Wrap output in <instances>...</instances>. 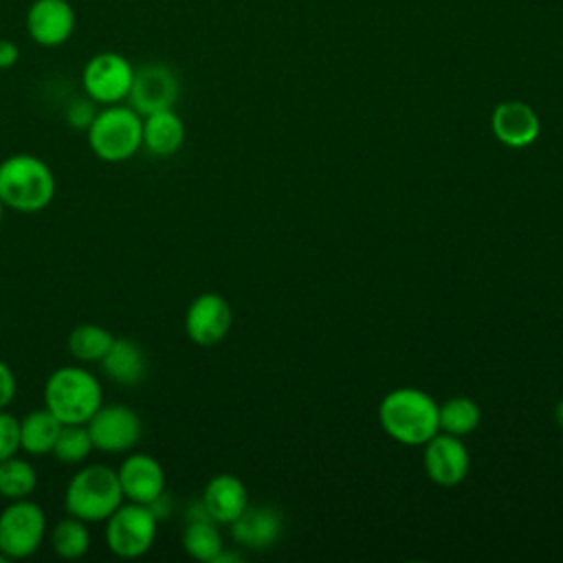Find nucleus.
I'll list each match as a JSON object with an SVG mask.
<instances>
[{
	"label": "nucleus",
	"mask_w": 563,
	"mask_h": 563,
	"mask_svg": "<svg viewBox=\"0 0 563 563\" xmlns=\"http://www.w3.org/2000/svg\"><path fill=\"white\" fill-rule=\"evenodd\" d=\"M15 389H18V380L13 369L4 361H0V409H7L11 405Z\"/></svg>",
	"instance_id": "29"
},
{
	"label": "nucleus",
	"mask_w": 563,
	"mask_h": 563,
	"mask_svg": "<svg viewBox=\"0 0 563 563\" xmlns=\"http://www.w3.org/2000/svg\"><path fill=\"white\" fill-rule=\"evenodd\" d=\"M180 541H183L185 552L191 559L205 561V563H213L216 556L224 550L222 534L216 528V521L207 519V517L187 519V526L183 530V539Z\"/></svg>",
	"instance_id": "21"
},
{
	"label": "nucleus",
	"mask_w": 563,
	"mask_h": 563,
	"mask_svg": "<svg viewBox=\"0 0 563 563\" xmlns=\"http://www.w3.org/2000/svg\"><path fill=\"white\" fill-rule=\"evenodd\" d=\"M554 418H556V422L563 427V398L556 402V407H554Z\"/></svg>",
	"instance_id": "31"
},
{
	"label": "nucleus",
	"mask_w": 563,
	"mask_h": 563,
	"mask_svg": "<svg viewBox=\"0 0 563 563\" xmlns=\"http://www.w3.org/2000/svg\"><path fill=\"white\" fill-rule=\"evenodd\" d=\"M123 499L117 471L106 464H88L70 477L64 493V510L86 523H97L106 521Z\"/></svg>",
	"instance_id": "4"
},
{
	"label": "nucleus",
	"mask_w": 563,
	"mask_h": 563,
	"mask_svg": "<svg viewBox=\"0 0 563 563\" xmlns=\"http://www.w3.org/2000/svg\"><path fill=\"white\" fill-rule=\"evenodd\" d=\"M20 59V48L11 40H0V70L11 68Z\"/></svg>",
	"instance_id": "30"
},
{
	"label": "nucleus",
	"mask_w": 563,
	"mask_h": 563,
	"mask_svg": "<svg viewBox=\"0 0 563 563\" xmlns=\"http://www.w3.org/2000/svg\"><path fill=\"white\" fill-rule=\"evenodd\" d=\"M51 545L59 559L75 561L81 559L90 548V530L88 523L79 517H64L55 523L51 532Z\"/></svg>",
	"instance_id": "24"
},
{
	"label": "nucleus",
	"mask_w": 563,
	"mask_h": 563,
	"mask_svg": "<svg viewBox=\"0 0 563 563\" xmlns=\"http://www.w3.org/2000/svg\"><path fill=\"white\" fill-rule=\"evenodd\" d=\"M62 422L44 407L26 413L20 420V449L29 455L53 453Z\"/></svg>",
	"instance_id": "20"
},
{
	"label": "nucleus",
	"mask_w": 563,
	"mask_h": 563,
	"mask_svg": "<svg viewBox=\"0 0 563 563\" xmlns=\"http://www.w3.org/2000/svg\"><path fill=\"white\" fill-rule=\"evenodd\" d=\"M200 504L216 523H233L249 506V490L238 475L220 473L207 482Z\"/></svg>",
	"instance_id": "16"
},
{
	"label": "nucleus",
	"mask_w": 563,
	"mask_h": 563,
	"mask_svg": "<svg viewBox=\"0 0 563 563\" xmlns=\"http://www.w3.org/2000/svg\"><path fill=\"white\" fill-rule=\"evenodd\" d=\"M37 486L35 466L18 455L0 460V497L4 499H26Z\"/></svg>",
	"instance_id": "25"
},
{
	"label": "nucleus",
	"mask_w": 563,
	"mask_h": 563,
	"mask_svg": "<svg viewBox=\"0 0 563 563\" xmlns=\"http://www.w3.org/2000/svg\"><path fill=\"white\" fill-rule=\"evenodd\" d=\"M561 453H563V442H561Z\"/></svg>",
	"instance_id": "34"
},
{
	"label": "nucleus",
	"mask_w": 563,
	"mask_h": 563,
	"mask_svg": "<svg viewBox=\"0 0 563 563\" xmlns=\"http://www.w3.org/2000/svg\"><path fill=\"white\" fill-rule=\"evenodd\" d=\"M185 143V123L183 119L169 110H158L143 117V147L158 156L167 158L176 154Z\"/></svg>",
	"instance_id": "18"
},
{
	"label": "nucleus",
	"mask_w": 563,
	"mask_h": 563,
	"mask_svg": "<svg viewBox=\"0 0 563 563\" xmlns=\"http://www.w3.org/2000/svg\"><path fill=\"white\" fill-rule=\"evenodd\" d=\"M7 561H9V559H7V556L0 552V563H7Z\"/></svg>",
	"instance_id": "33"
},
{
	"label": "nucleus",
	"mask_w": 563,
	"mask_h": 563,
	"mask_svg": "<svg viewBox=\"0 0 563 563\" xmlns=\"http://www.w3.org/2000/svg\"><path fill=\"white\" fill-rule=\"evenodd\" d=\"M46 537V515L40 504L13 499L0 512V552L9 561L29 559L35 554Z\"/></svg>",
	"instance_id": "7"
},
{
	"label": "nucleus",
	"mask_w": 563,
	"mask_h": 563,
	"mask_svg": "<svg viewBox=\"0 0 563 563\" xmlns=\"http://www.w3.org/2000/svg\"><path fill=\"white\" fill-rule=\"evenodd\" d=\"M86 132L88 145L99 161L123 163L143 145V117L132 106H103Z\"/></svg>",
	"instance_id": "5"
},
{
	"label": "nucleus",
	"mask_w": 563,
	"mask_h": 563,
	"mask_svg": "<svg viewBox=\"0 0 563 563\" xmlns=\"http://www.w3.org/2000/svg\"><path fill=\"white\" fill-rule=\"evenodd\" d=\"M20 449V420L9 413L7 409H0V460H7L11 455H18Z\"/></svg>",
	"instance_id": "27"
},
{
	"label": "nucleus",
	"mask_w": 563,
	"mask_h": 563,
	"mask_svg": "<svg viewBox=\"0 0 563 563\" xmlns=\"http://www.w3.org/2000/svg\"><path fill=\"white\" fill-rule=\"evenodd\" d=\"M438 422H440V431L462 438L473 433L479 427L482 409L468 396H453L442 405H438Z\"/></svg>",
	"instance_id": "22"
},
{
	"label": "nucleus",
	"mask_w": 563,
	"mask_h": 563,
	"mask_svg": "<svg viewBox=\"0 0 563 563\" xmlns=\"http://www.w3.org/2000/svg\"><path fill=\"white\" fill-rule=\"evenodd\" d=\"M233 323L229 301L218 292H202L191 299L185 312V332L196 345L220 343Z\"/></svg>",
	"instance_id": "11"
},
{
	"label": "nucleus",
	"mask_w": 563,
	"mask_h": 563,
	"mask_svg": "<svg viewBox=\"0 0 563 563\" xmlns=\"http://www.w3.org/2000/svg\"><path fill=\"white\" fill-rule=\"evenodd\" d=\"M235 543L249 550H266L277 543L282 534V515L273 506H246L244 512L229 523Z\"/></svg>",
	"instance_id": "17"
},
{
	"label": "nucleus",
	"mask_w": 563,
	"mask_h": 563,
	"mask_svg": "<svg viewBox=\"0 0 563 563\" xmlns=\"http://www.w3.org/2000/svg\"><path fill=\"white\" fill-rule=\"evenodd\" d=\"M97 110H95V101L88 99V97H79V99H73L66 110H64V119L70 128L75 130H88V125L92 123Z\"/></svg>",
	"instance_id": "28"
},
{
	"label": "nucleus",
	"mask_w": 563,
	"mask_h": 563,
	"mask_svg": "<svg viewBox=\"0 0 563 563\" xmlns=\"http://www.w3.org/2000/svg\"><path fill=\"white\" fill-rule=\"evenodd\" d=\"M114 336L108 328L97 323H81L73 328L68 334V350L77 361L84 363H101L106 352L110 350Z\"/></svg>",
	"instance_id": "23"
},
{
	"label": "nucleus",
	"mask_w": 563,
	"mask_h": 563,
	"mask_svg": "<svg viewBox=\"0 0 563 563\" xmlns=\"http://www.w3.org/2000/svg\"><path fill=\"white\" fill-rule=\"evenodd\" d=\"M92 440L86 424H62L53 455L62 464H81L92 453Z\"/></svg>",
	"instance_id": "26"
},
{
	"label": "nucleus",
	"mask_w": 563,
	"mask_h": 563,
	"mask_svg": "<svg viewBox=\"0 0 563 563\" xmlns=\"http://www.w3.org/2000/svg\"><path fill=\"white\" fill-rule=\"evenodd\" d=\"M101 405V383L79 365L57 367L44 383V407L62 424H86Z\"/></svg>",
	"instance_id": "3"
},
{
	"label": "nucleus",
	"mask_w": 563,
	"mask_h": 563,
	"mask_svg": "<svg viewBox=\"0 0 563 563\" xmlns=\"http://www.w3.org/2000/svg\"><path fill=\"white\" fill-rule=\"evenodd\" d=\"M101 369L112 383L132 387L145 378L147 361H145L143 350L134 341L114 336L110 350L101 358Z\"/></svg>",
	"instance_id": "19"
},
{
	"label": "nucleus",
	"mask_w": 563,
	"mask_h": 563,
	"mask_svg": "<svg viewBox=\"0 0 563 563\" xmlns=\"http://www.w3.org/2000/svg\"><path fill=\"white\" fill-rule=\"evenodd\" d=\"M180 95V81L176 73L158 62L143 64L141 68H134L132 88L128 95V106H132L141 117L169 110L178 101Z\"/></svg>",
	"instance_id": "10"
},
{
	"label": "nucleus",
	"mask_w": 563,
	"mask_h": 563,
	"mask_svg": "<svg viewBox=\"0 0 563 563\" xmlns=\"http://www.w3.org/2000/svg\"><path fill=\"white\" fill-rule=\"evenodd\" d=\"M158 519L145 504H121L106 519V545L119 559H139L156 541Z\"/></svg>",
	"instance_id": "6"
},
{
	"label": "nucleus",
	"mask_w": 563,
	"mask_h": 563,
	"mask_svg": "<svg viewBox=\"0 0 563 563\" xmlns=\"http://www.w3.org/2000/svg\"><path fill=\"white\" fill-rule=\"evenodd\" d=\"M55 198V174L35 154H11L0 163V200L7 209L37 213Z\"/></svg>",
	"instance_id": "2"
},
{
	"label": "nucleus",
	"mask_w": 563,
	"mask_h": 563,
	"mask_svg": "<svg viewBox=\"0 0 563 563\" xmlns=\"http://www.w3.org/2000/svg\"><path fill=\"white\" fill-rule=\"evenodd\" d=\"M383 431L405 444L424 446L438 431V402L418 387L391 389L378 405Z\"/></svg>",
	"instance_id": "1"
},
{
	"label": "nucleus",
	"mask_w": 563,
	"mask_h": 563,
	"mask_svg": "<svg viewBox=\"0 0 563 563\" xmlns=\"http://www.w3.org/2000/svg\"><path fill=\"white\" fill-rule=\"evenodd\" d=\"M4 209H7V207H4L2 200H0V224H2V218H4Z\"/></svg>",
	"instance_id": "32"
},
{
	"label": "nucleus",
	"mask_w": 563,
	"mask_h": 563,
	"mask_svg": "<svg viewBox=\"0 0 563 563\" xmlns=\"http://www.w3.org/2000/svg\"><path fill=\"white\" fill-rule=\"evenodd\" d=\"M422 464L431 482L440 486H455L466 479L471 468V455L466 444L457 435L438 431L424 444Z\"/></svg>",
	"instance_id": "12"
},
{
	"label": "nucleus",
	"mask_w": 563,
	"mask_h": 563,
	"mask_svg": "<svg viewBox=\"0 0 563 563\" xmlns=\"http://www.w3.org/2000/svg\"><path fill=\"white\" fill-rule=\"evenodd\" d=\"M123 497L136 504H152L165 493V471L150 453H132L117 468Z\"/></svg>",
	"instance_id": "15"
},
{
	"label": "nucleus",
	"mask_w": 563,
	"mask_h": 563,
	"mask_svg": "<svg viewBox=\"0 0 563 563\" xmlns=\"http://www.w3.org/2000/svg\"><path fill=\"white\" fill-rule=\"evenodd\" d=\"M92 446L103 453H125L141 440L143 424L134 409L112 402L101 405L86 422Z\"/></svg>",
	"instance_id": "9"
},
{
	"label": "nucleus",
	"mask_w": 563,
	"mask_h": 563,
	"mask_svg": "<svg viewBox=\"0 0 563 563\" xmlns=\"http://www.w3.org/2000/svg\"><path fill=\"white\" fill-rule=\"evenodd\" d=\"M490 130L501 145L521 150L539 139L541 121L532 106L519 99H508L495 106L490 114Z\"/></svg>",
	"instance_id": "14"
},
{
	"label": "nucleus",
	"mask_w": 563,
	"mask_h": 563,
	"mask_svg": "<svg viewBox=\"0 0 563 563\" xmlns=\"http://www.w3.org/2000/svg\"><path fill=\"white\" fill-rule=\"evenodd\" d=\"M134 66L128 57L114 51L92 55L81 70V88L88 99L99 106L123 103L130 95Z\"/></svg>",
	"instance_id": "8"
},
{
	"label": "nucleus",
	"mask_w": 563,
	"mask_h": 563,
	"mask_svg": "<svg viewBox=\"0 0 563 563\" xmlns=\"http://www.w3.org/2000/svg\"><path fill=\"white\" fill-rule=\"evenodd\" d=\"M26 33L44 46H62L75 31V9L68 0H33L26 9Z\"/></svg>",
	"instance_id": "13"
}]
</instances>
